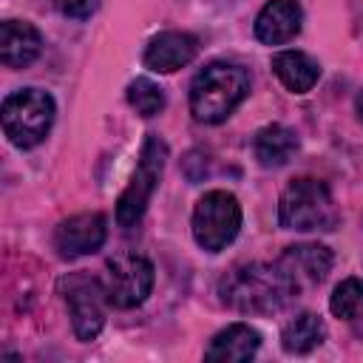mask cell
<instances>
[{"label": "cell", "instance_id": "6da1fadb", "mask_svg": "<svg viewBox=\"0 0 363 363\" xmlns=\"http://www.w3.org/2000/svg\"><path fill=\"white\" fill-rule=\"evenodd\" d=\"M218 295L224 306L241 315H275L295 298L281 269L264 261L233 267L218 281Z\"/></svg>", "mask_w": 363, "mask_h": 363}, {"label": "cell", "instance_id": "7a4b0ae2", "mask_svg": "<svg viewBox=\"0 0 363 363\" xmlns=\"http://www.w3.org/2000/svg\"><path fill=\"white\" fill-rule=\"evenodd\" d=\"M250 94V74L235 62H210L190 82V113L201 125L224 122Z\"/></svg>", "mask_w": 363, "mask_h": 363}, {"label": "cell", "instance_id": "3957f363", "mask_svg": "<svg viewBox=\"0 0 363 363\" xmlns=\"http://www.w3.org/2000/svg\"><path fill=\"white\" fill-rule=\"evenodd\" d=\"M340 221L335 199L320 179H292L278 199V224L298 233H329Z\"/></svg>", "mask_w": 363, "mask_h": 363}, {"label": "cell", "instance_id": "277c9868", "mask_svg": "<svg viewBox=\"0 0 363 363\" xmlns=\"http://www.w3.org/2000/svg\"><path fill=\"white\" fill-rule=\"evenodd\" d=\"M54 113H57V105L48 91L23 88L3 99L0 122H3L9 142L20 150H28V147H37L48 136L54 125Z\"/></svg>", "mask_w": 363, "mask_h": 363}, {"label": "cell", "instance_id": "5b68a950", "mask_svg": "<svg viewBox=\"0 0 363 363\" xmlns=\"http://www.w3.org/2000/svg\"><path fill=\"white\" fill-rule=\"evenodd\" d=\"M164 159H167L164 139H159V133H147L145 142H142V150H139L136 170H133L128 187L122 190V196L116 201V224L122 230H130L142 221V216H145V210H147V204H150V199L159 187Z\"/></svg>", "mask_w": 363, "mask_h": 363}, {"label": "cell", "instance_id": "8992f818", "mask_svg": "<svg viewBox=\"0 0 363 363\" xmlns=\"http://www.w3.org/2000/svg\"><path fill=\"white\" fill-rule=\"evenodd\" d=\"M193 238L204 252H221L241 230V204L227 190H207L193 207Z\"/></svg>", "mask_w": 363, "mask_h": 363}, {"label": "cell", "instance_id": "52a82bcc", "mask_svg": "<svg viewBox=\"0 0 363 363\" xmlns=\"http://www.w3.org/2000/svg\"><path fill=\"white\" fill-rule=\"evenodd\" d=\"M60 292L68 303L77 340H82V343L94 340L105 326V309L111 303L105 281H99L88 272H71L60 281Z\"/></svg>", "mask_w": 363, "mask_h": 363}, {"label": "cell", "instance_id": "ba28073f", "mask_svg": "<svg viewBox=\"0 0 363 363\" xmlns=\"http://www.w3.org/2000/svg\"><path fill=\"white\" fill-rule=\"evenodd\" d=\"M153 281H156V269L145 255L122 252L105 264V289L111 306L116 309L142 306L153 289Z\"/></svg>", "mask_w": 363, "mask_h": 363}, {"label": "cell", "instance_id": "9c48e42d", "mask_svg": "<svg viewBox=\"0 0 363 363\" xmlns=\"http://www.w3.org/2000/svg\"><path fill=\"white\" fill-rule=\"evenodd\" d=\"M332 264H335L332 250L323 247V244H292L275 261V267L281 269V275L292 286L295 298L301 292H309V289L320 286L326 281Z\"/></svg>", "mask_w": 363, "mask_h": 363}, {"label": "cell", "instance_id": "30bf717a", "mask_svg": "<svg viewBox=\"0 0 363 363\" xmlns=\"http://www.w3.org/2000/svg\"><path fill=\"white\" fill-rule=\"evenodd\" d=\"M108 238V218L102 213H77L57 224L54 230V247L60 258H79L102 250Z\"/></svg>", "mask_w": 363, "mask_h": 363}, {"label": "cell", "instance_id": "8fae6325", "mask_svg": "<svg viewBox=\"0 0 363 363\" xmlns=\"http://www.w3.org/2000/svg\"><path fill=\"white\" fill-rule=\"evenodd\" d=\"M199 54V40L187 31H162L145 48V65L156 74H173L190 65Z\"/></svg>", "mask_w": 363, "mask_h": 363}, {"label": "cell", "instance_id": "7c38bea8", "mask_svg": "<svg viewBox=\"0 0 363 363\" xmlns=\"http://www.w3.org/2000/svg\"><path fill=\"white\" fill-rule=\"evenodd\" d=\"M303 11L298 0H267L255 17V37L264 45H284L298 37Z\"/></svg>", "mask_w": 363, "mask_h": 363}, {"label": "cell", "instance_id": "4fadbf2b", "mask_svg": "<svg viewBox=\"0 0 363 363\" xmlns=\"http://www.w3.org/2000/svg\"><path fill=\"white\" fill-rule=\"evenodd\" d=\"M43 51L40 31L26 20L0 23V62L6 68H28Z\"/></svg>", "mask_w": 363, "mask_h": 363}, {"label": "cell", "instance_id": "5bb4252c", "mask_svg": "<svg viewBox=\"0 0 363 363\" xmlns=\"http://www.w3.org/2000/svg\"><path fill=\"white\" fill-rule=\"evenodd\" d=\"M261 346V335L258 329H252L250 323H230L227 329H221L210 346L204 349V360L213 363H244L250 357H255Z\"/></svg>", "mask_w": 363, "mask_h": 363}, {"label": "cell", "instance_id": "9a60e30c", "mask_svg": "<svg viewBox=\"0 0 363 363\" xmlns=\"http://www.w3.org/2000/svg\"><path fill=\"white\" fill-rule=\"evenodd\" d=\"M272 71L281 79V85L292 94H309L320 79V62L306 51H292V48L278 51L272 57Z\"/></svg>", "mask_w": 363, "mask_h": 363}, {"label": "cell", "instance_id": "2e32d148", "mask_svg": "<svg viewBox=\"0 0 363 363\" xmlns=\"http://www.w3.org/2000/svg\"><path fill=\"white\" fill-rule=\"evenodd\" d=\"M252 153L261 167H284L298 153V136L286 125H264L252 139Z\"/></svg>", "mask_w": 363, "mask_h": 363}, {"label": "cell", "instance_id": "e0dca14e", "mask_svg": "<svg viewBox=\"0 0 363 363\" xmlns=\"http://www.w3.org/2000/svg\"><path fill=\"white\" fill-rule=\"evenodd\" d=\"M323 340H326V326L315 312H301L281 329V346L286 354H306L318 349Z\"/></svg>", "mask_w": 363, "mask_h": 363}, {"label": "cell", "instance_id": "ac0fdd59", "mask_svg": "<svg viewBox=\"0 0 363 363\" xmlns=\"http://www.w3.org/2000/svg\"><path fill=\"white\" fill-rule=\"evenodd\" d=\"M329 309L335 318L357 323L363 318V281L360 278H343L329 295Z\"/></svg>", "mask_w": 363, "mask_h": 363}, {"label": "cell", "instance_id": "d6986e66", "mask_svg": "<svg viewBox=\"0 0 363 363\" xmlns=\"http://www.w3.org/2000/svg\"><path fill=\"white\" fill-rule=\"evenodd\" d=\"M128 105H130L139 116L150 119V116L162 113V108H164V91H162L153 79L136 77V79L128 85Z\"/></svg>", "mask_w": 363, "mask_h": 363}, {"label": "cell", "instance_id": "ffe728a7", "mask_svg": "<svg viewBox=\"0 0 363 363\" xmlns=\"http://www.w3.org/2000/svg\"><path fill=\"white\" fill-rule=\"evenodd\" d=\"M54 9L71 20H85L99 9V0H51Z\"/></svg>", "mask_w": 363, "mask_h": 363}, {"label": "cell", "instance_id": "44dd1931", "mask_svg": "<svg viewBox=\"0 0 363 363\" xmlns=\"http://www.w3.org/2000/svg\"><path fill=\"white\" fill-rule=\"evenodd\" d=\"M357 116H360V122H363V91H360V96H357Z\"/></svg>", "mask_w": 363, "mask_h": 363}]
</instances>
